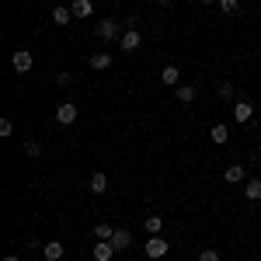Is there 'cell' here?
Listing matches in <instances>:
<instances>
[{
  "label": "cell",
  "instance_id": "6da1fadb",
  "mask_svg": "<svg viewBox=\"0 0 261 261\" xmlns=\"http://www.w3.org/2000/svg\"><path fill=\"white\" fill-rule=\"evenodd\" d=\"M94 35H98V39H105V42H112V39H122L125 32H122V21L105 18V21H98V24H94Z\"/></svg>",
  "mask_w": 261,
  "mask_h": 261
},
{
  "label": "cell",
  "instance_id": "7a4b0ae2",
  "mask_svg": "<svg viewBox=\"0 0 261 261\" xmlns=\"http://www.w3.org/2000/svg\"><path fill=\"white\" fill-rule=\"evenodd\" d=\"M11 63H14V70H18V73H28V70L35 66V60H32V53H28V49H18V53L11 56Z\"/></svg>",
  "mask_w": 261,
  "mask_h": 261
},
{
  "label": "cell",
  "instance_id": "3957f363",
  "mask_svg": "<svg viewBox=\"0 0 261 261\" xmlns=\"http://www.w3.org/2000/svg\"><path fill=\"white\" fill-rule=\"evenodd\" d=\"M56 119H60V125H73V122H77V105H73V101L60 105V108H56Z\"/></svg>",
  "mask_w": 261,
  "mask_h": 261
},
{
  "label": "cell",
  "instance_id": "277c9868",
  "mask_svg": "<svg viewBox=\"0 0 261 261\" xmlns=\"http://www.w3.org/2000/svg\"><path fill=\"white\" fill-rule=\"evenodd\" d=\"M143 251H146V258H164V254H167V244H164V237L157 233V237H150V241H146Z\"/></svg>",
  "mask_w": 261,
  "mask_h": 261
},
{
  "label": "cell",
  "instance_id": "5b68a950",
  "mask_svg": "<svg viewBox=\"0 0 261 261\" xmlns=\"http://www.w3.org/2000/svg\"><path fill=\"white\" fill-rule=\"evenodd\" d=\"M119 45H122V49H125V53H136V49H140V45H143V35H140V32H136V28H129V32H125V35H122V39H119Z\"/></svg>",
  "mask_w": 261,
  "mask_h": 261
},
{
  "label": "cell",
  "instance_id": "8992f818",
  "mask_svg": "<svg viewBox=\"0 0 261 261\" xmlns=\"http://www.w3.org/2000/svg\"><path fill=\"white\" fill-rule=\"evenodd\" d=\"M42 254H45V261H63L66 247H63L60 241H49V244H42Z\"/></svg>",
  "mask_w": 261,
  "mask_h": 261
},
{
  "label": "cell",
  "instance_id": "52a82bcc",
  "mask_svg": "<svg viewBox=\"0 0 261 261\" xmlns=\"http://www.w3.org/2000/svg\"><path fill=\"white\" fill-rule=\"evenodd\" d=\"M108 244H112L115 251H125V247H133V233H129V230H122V226H119V230L112 233V241H108Z\"/></svg>",
  "mask_w": 261,
  "mask_h": 261
},
{
  "label": "cell",
  "instance_id": "ba28073f",
  "mask_svg": "<svg viewBox=\"0 0 261 261\" xmlns=\"http://www.w3.org/2000/svg\"><path fill=\"white\" fill-rule=\"evenodd\" d=\"M115 254H119V251H115V247H112V244H108V241L94 244V261H112V258H115Z\"/></svg>",
  "mask_w": 261,
  "mask_h": 261
},
{
  "label": "cell",
  "instance_id": "9c48e42d",
  "mask_svg": "<svg viewBox=\"0 0 261 261\" xmlns=\"http://www.w3.org/2000/svg\"><path fill=\"white\" fill-rule=\"evenodd\" d=\"M251 115H254V105H251V101H237V105H233V119L237 122H247Z\"/></svg>",
  "mask_w": 261,
  "mask_h": 261
},
{
  "label": "cell",
  "instance_id": "30bf717a",
  "mask_svg": "<svg viewBox=\"0 0 261 261\" xmlns=\"http://www.w3.org/2000/svg\"><path fill=\"white\" fill-rule=\"evenodd\" d=\"M91 192H94V195H105V192H108V178H105V171H94V174H91Z\"/></svg>",
  "mask_w": 261,
  "mask_h": 261
},
{
  "label": "cell",
  "instance_id": "8fae6325",
  "mask_svg": "<svg viewBox=\"0 0 261 261\" xmlns=\"http://www.w3.org/2000/svg\"><path fill=\"white\" fill-rule=\"evenodd\" d=\"M70 11H73V18H91L94 4H91V0H73V4H70Z\"/></svg>",
  "mask_w": 261,
  "mask_h": 261
},
{
  "label": "cell",
  "instance_id": "7c38bea8",
  "mask_svg": "<svg viewBox=\"0 0 261 261\" xmlns=\"http://www.w3.org/2000/svg\"><path fill=\"white\" fill-rule=\"evenodd\" d=\"M178 81H181V70H178V66H164V70H161V84L174 87Z\"/></svg>",
  "mask_w": 261,
  "mask_h": 261
},
{
  "label": "cell",
  "instance_id": "4fadbf2b",
  "mask_svg": "<svg viewBox=\"0 0 261 261\" xmlns=\"http://www.w3.org/2000/svg\"><path fill=\"white\" fill-rule=\"evenodd\" d=\"M143 226H146V233H150V237H157V233L164 230V216H146Z\"/></svg>",
  "mask_w": 261,
  "mask_h": 261
},
{
  "label": "cell",
  "instance_id": "5bb4252c",
  "mask_svg": "<svg viewBox=\"0 0 261 261\" xmlns=\"http://www.w3.org/2000/svg\"><path fill=\"white\" fill-rule=\"evenodd\" d=\"M87 63H91V70H108V66H112V56H108V53H94Z\"/></svg>",
  "mask_w": 261,
  "mask_h": 261
},
{
  "label": "cell",
  "instance_id": "9a60e30c",
  "mask_svg": "<svg viewBox=\"0 0 261 261\" xmlns=\"http://www.w3.org/2000/svg\"><path fill=\"white\" fill-rule=\"evenodd\" d=\"M244 195L258 202L261 199V178H251V181H247V185H244Z\"/></svg>",
  "mask_w": 261,
  "mask_h": 261
},
{
  "label": "cell",
  "instance_id": "2e32d148",
  "mask_svg": "<svg viewBox=\"0 0 261 261\" xmlns=\"http://www.w3.org/2000/svg\"><path fill=\"white\" fill-rule=\"evenodd\" d=\"M209 140L213 143H226L230 140V129H226V125H213V129H209Z\"/></svg>",
  "mask_w": 261,
  "mask_h": 261
},
{
  "label": "cell",
  "instance_id": "e0dca14e",
  "mask_svg": "<svg viewBox=\"0 0 261 261\" xmlns=\"http://www.w3.org/2000/svg\"><path fill=\"white\" fill-rule=\"evenodd\" d=\"M223 178L230 181V185H237V181H244V167H241V164H230V167H226V174H223Z\"/></svg>",
  "mask_w": 261,
  "mask_h": 261
},
{
  "label": "cell",
  "instance_id": "ac0fdd59",
  "mask_svg": "<svg viewBox=\"0 0 261 261\" xmlns=\"http://www.w3.org/2000/svg\"><path fill=\"white\" fill-rule=\"evenodd\" d=\"M53 21H56V24H70V21H73V11H70V7H56V11H53Z\"/></svg>",
  "mask_w": 261,
  "mask_h": 261
},
{
  "label": "cell",
  "instance_id": "d6986e66",
  "mask_svg": "<svg viewBox=\"0 0 261 261\" xmlns=\"http://www.w3.org/2000/svg\"><path fill=\"white\" fill-rule=\"evenodd\" d=\"M112 233H115L112 223H98V226H94V237H98V241H112Z\"/></svg>",
  "mask_w": 261,
  "mask_h": 261
},
{
  "label": "cell",
  "instance_id": "ffe728a7",
  "mask_svg": "<svg viewBox=\"0 0 261 261\" xmlns=\"http://www.w3.org/2000/svg\"><path fill=\"white\" fill-rule=\"evenodd\" d=\"M195 98H199V91H195L192 84H188V87H178V101H185V105H192Z\"/></svg>",
  "mask_w": 261,
  "mask_h": 261
},
{
  "label": "cell",
  "instance_id": "44dd1931",
  "mask_svg": "<svg viewBox=\"0 0 261 261\" xmlns=\"http://www.w3.org/2000/svg\"><path fill=\"white\" fill-rule=\"evenodd\" d=\"M220 7H223V14H237L241 11V0H220Z\"/></svg>",
  "mask_w": 261,
  "mask_h": 261
},
{
  "label": "cell",
  "instance_id": "7402d4cb",
  "mask_svg": "<svg viewBox=\"0 0 261 261\" xmlns=\"http://www.w3.org/2000/svg\"><path fill=\"white\" fill-rule=\"evenodd\" d=\"M0 136H4V140L14 136V122H11V119H0Z\"/></svg>",
  "mask_w": 261,
  "mask_h": 261
},
{
  "label": "cell",
  "instance_id": "603a6c76",
  "mask_svg": "<svg viewBox=\"0 0 261 261\" xmlns=\"http://www.w3.org/2000/svg\"><path fill=\"white\" fill-rule=\"evenodd\" d=\"M24 153H28V157H39V153H42V146H39L35 140H28V143H24Z\"/></svg>",
  "mask_w": 261,
  "mask_h": 261
},
{
  "label": "cell",
  "instance_id": "cb8c5ba5",
  "mask_svg": "<svg viewBox=\"0 0 261 261\" xmlns=\"http://www.w3.org/2000/svg\"><path fill=\"white\" fill-rule=\"evenodd\" d=\"M199 261H220V251H202Z\"/></svg>",
  "mask_w": 261,
  "mask_h": 261
},
{
  "label": "cell",
  "instance_id": "d4e9b609",
  "mask_svg": "<svg viewBox=\"0 0 261 261\" xmlns=\"http://www.w3.org/2000/svg\"><path fill=\"white\" fill-rule=\"evenodd\" d=\"M56 81H60V84H63V87H70V84L77 81V77H73V73H60V77H56Z\"/></svg>",
  "mask_w": 261,
  "mask_h": 261
},
{
  "label": "cell",
  "instance_id": "484cf974",
  "mask_svg": "<svg viewBox=\"0 0 261 261\" xmlns=\"http://www.w3.org/2000/svg\"><path fill=\"white\" fill-rule=\"evenodd\" d=\"M220 98H233V87L230 84H220Z\"/></svg>",
  "mask_w": 261,
  "mask_h": 261
},
{
  "label": "cell",
  "instance_id": "4316f807",
  "mask_svg": "<svg viewBox=\"0 0 261 261\" xmlns=\"http://www.w3.org/2000/svg\"><path fill=\"white\" fill-rule=\"evenodd\" d=\"M4 261H21V258H18V254H7V258H4Z\"/></svg>",
  "mask_w": 261,
  "mask_h": 261
},
{
  "label": "cell",
  "instance_id": "83f0119b",
  "mask_svg": "<svg viewBox=\"0 0 261 261\" xmlns=\"http://www.w3.org/2000/svg\"><path fill=\"white\" fill-rule=\"evenodd\" d=\"M202 4H216V0H202Z\"/></svg>",
  "mask_w": 261,
  "mask_h": 261
},
{
  "label": "cell",
  "instance_id": "f1b7e54d",
  "mask_svg": "<svg viewBox=\"0 0 261 261\" xmlns=\"http://www.w3.org/2000/svg\"><path fill=\"white\" fill-rule=\"evenodd\" d=\"M157 4H167V0H157Z\"/></svg>",
  "mask_w": 261,
  "mask_h": 261
}]
</instances>
